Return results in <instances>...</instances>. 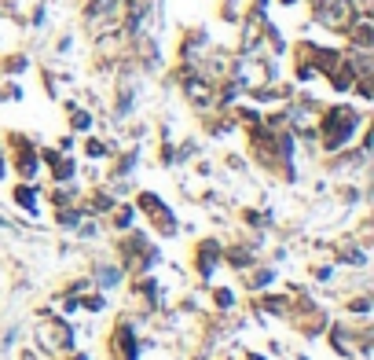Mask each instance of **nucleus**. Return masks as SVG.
I'll list each match as a JSON object with an SVG mask.
<instances>
[{
	"instance_id": "nucleus-1",
	"label": "nucleus",
	"mask_w": 374,
	"mask_h": 360,
	"mask_svg": "<svg viewBox=\"0 0 374 360\" xmlns=\"http://www.w3.org/2000/svg\"><path fill=\"white\" fill-rule=\"evenodd\" d=\"M356 125H360V114L352 111V107H330V111L323 114V125H319V133H323V144L334 151V147H341L352 133H356Z\"/></svg>"
},
{
	"instance_id": "nucleus-2",
	"label": "nucleus",
	"mask_w": 374,
	"mask_h": 360,
	"mask_svg": "<svg viewBox=\"0 0 374 360\" xmlns=\"http://www.w3.org/2000/svg\"><path fill=\"white\" fill-rule=\"evenodd\" d=\"M316 23L327 26L330 34H349V26L356 23V8L352 0H312Z\"/></svg>"
}]
</instances>
